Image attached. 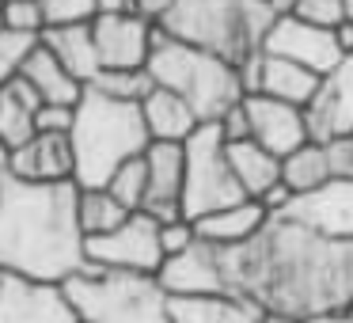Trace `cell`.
Masks as SVG:
<instances>
[{
    "mask_svg": "<svg viewBox=\"0 0 353 323\" xmlns=\"http://www.w3.org/2000/svg\"><path fill=\"white\" fill-rule=\"evenodd\" d=\"M228 293L254 300L262 312L296 320L353 304V239L315 236L304 224L270 217L254 239L221 247Z\"/></svg>",
    "mask_w": 353,
    "mask_h": 323,
    "instance_id": "6da1fadb",
    "label": "cell"
},
{
    "mask_svg": "<svg viewBox=\"0 0 353 323\" xmlns=\"http://www.w3.org/2000/svg\"><path fill=\"white\" fill-rule=\"evenodd\" d=\"M77 183H27L0 171V270L65 285L88 266Z\"/></svg>",
    "mask_w": 353,
    "mask_h": 323,
    "instance_id": "7a4b0ae2",
    "label": "cell"
},
{
    "mask_svg": "<svg viewBox=\"0 0 353 323\" xmlns=\"http://www.w3.org/2000/svg\"><path fill=\"white\" fill-rule=\"evenodd\" d=\"M72 153H77V186H107L110 175L133 156H145L152 145L141 103H122L88 88L77 103L72 122Z\"/></svg>",
    "mask_w": 353,
    "mask_h": 323,
    "instance_id": "3957f363",
    "label": "cell"
},
{
    "mask_svg": "<svg viewBox=\"0 0 353 323\" xmlns=\"http://www.w3.org/2000/svg\"><path fill=\"white\" fill-rule=\"evenodd\" d=\"M277 12L270 0H175L160 23L163 35L243 65L262 54Z\"/></svg>",
    "mask_w": 353,
    "mask_h": 323,
    "instance_id": "277c9868",
    "label": "cell"
},
{
    "mask_svg": "<svg viewBox=\"0 0 353 323\" xmlns=\"http://www.w3.org/2000/svg\"><path fill=\"white\" fill-rule=\"evenodd\" d=\"M148 72H152L156 88L179 92L201 122H221L236 103H243V80H239V65L224 61L216 54H205L198 46L171 39V35L156 31L152 54H148Z\"/></svg>",
    "mask_w": 353,
    "mask_h": 323,
    "instance_id": "5b68a950",
    "label": "cell"
},
{
    "mask_svg": "<svg viewBox=\"0 0 353 323\" xmlns=\"http://www.w3.org/2000/svg\"><path fill=\"white\" fill-rule=\"evenodd\" d=\"M80 323H168V289L156 274L84 266L61 285Z\"/></svg>",
    "mask_w": 353,
    "mask_h": 323,
    "instance_id": "8992f818",
    "label": "cell"
},
{
    "mask_svg": "<svg viewBox=\"0 0 353 323\" xmlns=\"http://www.w3.org/2000/svg\"><path fill=\"white\" fill-rule=\"evenodd\" d=\"M236 171L228 160V141H224L216 122H201L194 137L186 141V186H183V213L190 221L205 213H216L224 206L243 202Z\"/></svg>",
    "mask_w": 353,
    "mask_h": 323,
    "instance_id": "52a82bcc",
    "label": "cell"
},
{
    "mask_svg": "<svg viewBox=\"0 0 353 323\" xmlns=\"http://www.w3.org/2000/svg\"><path fill=\"white\" fill-rule=\"evenodd\" d=\"M88 266L99 270H133V274H160L163 266V244H160V221L148 213H130V221L118 224L107 236L84 239Z\"/></svg>",
    "mask_w": 353,
    "mask_h": 323,
    "instance_id": "ba28073f",
    "label": "cell"
},
{
    "mask_svg": "<svg viewBox=\"0 0 353 323\" xmlns=\"http://www.w3.org/2000/svg\"><path fill=\"white\" fill-rule=\"evenodd\" d=\"M0 323H80L61 285L0 270Z\"/></svg>",
    "mask_w": 353,
    "mask_h": 323,
    "instance_id": "9c48e42d",
    "label": "cell"
},
{
    "mask_svg": "<svg viewBox=\"0 0 353 323\" xmlns=\"http://www.w3.org/2000/svg\"><path fill=\"white\" fill-rule=\"evenodd\" d=\"M266 54H277V57H289V61L312 69L315 77H327L338 61H342V50H338V35L327 31V27H315L307 19L292 16V12H281L274 19L266 35Z\"/></svg>",
    "mask_w": 353,
    "mask_h": 323,
    "instance_id": "30bf717a",
    "label": "cell"
},
{
    "mask_svg": "<svg viewBox=\"0 0 353 323\" xmlns=\"http://www.w3.org/2000/svg\"><path fill=\"white\" fill-rule=\"evenodd\" d=\"M281 217L292 224L312 228L315 236L353 239V179L334 175L330 183L315 186V190L296 194Z\"/></svg>",
    "mask_w": 353,
    "mask_h": 323,
    "instance_id": "8fae6325",
    "label": "cell"
},
{
    "mask_svg": "<svg viewBox=\"0 0 353 323\" xmlns=\"http://www.w3.org/2000/svg\"><path fill=\"white\" fill-rule=\"evenodd\" d=\"M160 27L137 12H107L92 19L95 50L103 69H145Z\"/></svg>",
    "mask_w": 353,
    "mask_h": 323,
    "instance_id": "7c38bea8",
    "label": "cell"
},
{
    "mask_svg": "<svg viewBox=\"0 0 353 323\" xmlns=\"http://www.w3.org/2000/svg\"><path fill=\"white\" fill-rule=\"evenodd\" d=\"M148 164V202L141 213L156 217L160 224L183 221V186H186V145L175 141H152L145 148ZM190 221V217H186Z\"/></svg>",
    "mask_w": 353,
    "mask_h": 323,
    "instance_id": "4fadbf2b",
    "label": "cell"
},
{
    "mask_svg": "<svg viewBox=\"0 0 353 323\" xmlns=\"http://www.w3.org/2000/svg\"><path fill=\"white\" fill-rule=\"evenodd\" d=\"M307 130H312V141H323V145L353 137V54L342 57L319 80V92L307 107Z\"/></svg>",
    "mask_w": 353,
    "mask_h": 323,
    "instance_id": "5bb4252c",
    "label": "cell"
},
{
    "mask_svg": "<svg viewBox=\"0 0 353 323\" xmlns=\"http://www.w3.org/2000/svg\"><path fill=\"white\" fill-rule=\"evenodd\" d=\"M243 107H247V118H251V141H259L262 148H270L281 160L312 141L304 107L270 99V95H247Z\"/></svg>",
    "mask_w": 353,
    "mask_h": 323,
    "instance_id": "9a60e30c",
    "label": "cell"
},
{
    "mask_svg": "<svg viewBox=\"0 0 353 323\" xmlns=\"http://www.w3.org/2000/svg\"><path fill=\"white\" fill-rule=\"evenodd\" d=\"M8 171L27 183H77V153L69 133H34L8 153Z\"/></svg>",
    "mask_w": 353,
    "mask_h": 323,
    "instance_id": "2e32d148",
    "label": "cell"
},
{
    "mask_svg": "<svg viewBox=\"0 0 353 323\" xmlns=\"http://www.w3.org/2000/svg\"><path fill=\"white\" fill-rule=\"evenodd\" d=\"M160 285L168 289V297H201V293H228V282H224L221 270V247L198 244L183 255H171L160 266Z\"/></svg>",
    "mask_w": 353,
    "mask_h": 323,
    "instance_id": "e0dca14e",
    "label": "cell"
},
{
    "mask_svg": "<svg viewBox=\"0 0 353 323\" xmlns=\"http://www.w3.org/2000/svg\"><path fill=\"white\" fill-rule=\"evenodd\" d=\"M262 308L239 293H201V297H171L168 323H262Z\"/></svg>",
    "mask_w": 353,
    "mask_h": 323,
    "instance_id": "ac0fdd59",
    "label": "cell"
},
{
    "mask_svg": "<svg viewBox=\"0 0 353 323\" xmlns=\"http://www.w3.org/2000/svg\"><path fill=\"white\" fill-rule=\"evenodd\" d=\"M266 224H270L266 206L254 202V198H243V202H236V206H224V209H216V213L198 217L194 228H198V239H205V244H213V247H239V244L259 236Z\"/></svg>",
    "mask_w": 353,
    "mask_h": 323,
    "instance_id": "d6986e66",
    "label": "cell"
},
{
    "mask_svg": "<svg viewBox=\"0 0 353 323\" xmlns=\"http://www.w3.org/2000/svg\"><path fill=\"white\" fill-rule=\"evenodd\" d=\"M19 77L39 92L42 107H46V103H50V107H77V103L84 99V92H88V84H80V80L72 77V72L65 69V65L57 61L42 42H34V46H31V54H27Z\"/></svg>",
    "mask_w": 353,
    "mask_h": 323,
    "instance_id": "ffe728a7",
    "label": "cell"
},
{
    "mask_svg": "<svg viewBox=\"0 0 353 323\" xmlns=\"http://www.w3.org/2000/svg\"><path fill=\"white\" fill-rule=\"evenodd\" d=\"M319 80L312 69L289 61V57H277V54H259V92L254 95H270V99H281L292 103V107H312L315 92H319Z\"/></svg>",
    "mask_w": 353,
    "mask_h": 323,
    "instance_id": "44dd1931",
    "label": "cell"
},
{
    "mask_svg": "<svg viewBox=\"0 0 353 323\" xmlns=\"http://www.w3.org/2000/svg\"><path fill=\"white\" fill-rule=\"evenodd\" d=\"M145 110V126L152 141H175V145H186L194 137V130L201 126L198 110L183 99L179 92H168V88H152L148 99L141 103Z\"/></svg>",
    "mask_w": 353,
    "mask_h": 323,
    "instance_id": "7402d4cb",
    "label": "cell"
},
{
    "mask_svg": "<svg viewBox=\"0 0 353 323\" xmlns=\"http://www.w3.org/2000/svg\"><path fill=\"white\" fill-rule=\"evenodd\" d=\"M42 46L80 80V84H92L103 72L99 65V50H95V35L92 23H72V27H46L42 31Z\"/></svg>",
    "mask_w": 353,
    "mask_h": 323,
    "instance_id": "603a6c76",
    "label": "cell"
},
{
    "mask_svg": "<svg viewBox=\"0 0 353 323\" xmlns=\"http://www.w3.org/2000/svg\"><path fill=\"white\" fill-rule=\"evenodd\" d=\"M39 110H42V99L23 77L0 88V141H4L8 153L27 145L39 133Z\"/></svg>",
    "mask_w": 353,
    "mask_h": 323,
    "instance_id": "cb8c5ba5",
    "label": "cell"
},
{
    "mask_svg": "<svg viewBox=\"0 0 353 323\" xmlns=\"http://www.w3.org/2000/svg\"><path fill=\"white\" fill-rule=\"evenodd\" d=\"M228 160H232V171H236L243 194L254 202L266 198L270 186L281 183V156L262 148L259 141H236V145H228Z\"/></svg>",
    "mask_w": 353,
    "mask_h": 323,
    "instance_id": "d4e9b609",
    "label": "cell"
},
{
    "mask_svg": "<svg viewBox=\"0 0 353 323\" xmlns=\"http://www.w3.org/2000/svg\"><path fill=\"white\" fill-rule=\"evenodd\" d=\"M330 179H334V164H330V145L323 141H307L281 160V183L292 194H307Z\"/></svg>",
    "mask_w": 353,
    "mask_h": 323,
    "instance_id": "484cf974",
    "label": "cell"
},
{
    "mask_svg": "<svg viewBox=\"0 0 353 323\" xmlns=\"http://www.w3.org/2000/svg\"><path fill=\"white\" fill-rule=\"evenodd\" d=\"M77 217H80L84 239H92V236H107V232L118 228V224H125L130 221V209H125L107 186H80Z\"/></svg>",
    "mask_w": 353,
    "mask_h": 323,
    "instance_id": "4316f807",
    "label": "cell"
},
{
    "mask_svg": "<svg viewBox=\"0 0 353 323\" xmlns=\"http://www.w3.org/2000/svg\"><path fill=\"white\" fill-rule=\"evenodd\" d=\"M88 88L110 95V99H122V103H145L148 92L156 88V80L148 72V65L145 69H103Z\"/></svg>",
    "mask_w": 353,
    "mask_h": 323,
    "instance_id": "83f0119b",
    "label": "cell"
},
{
    "mask_svg": "<svg viewBox=\"0 0 353 323\" xmlns=\"http://www.w3.org/2000/svg\"><path fill=\"white\" fill-rule=\"evenodd\" d=\"M107 190L114 194V198L122 202L130 213H141V209H145V202H148V164H145V156L125 160L122 168L110 175Z\"/></svg>",
    "mask_w": 353,
    "mask_h": 323,
    "instance_id": "f1b7e54d",
    "label": "cell"
},
{
    "mask_svg": "<svg viewBox=\"0 0 353 323\" xmlns=\"http://www.w3.org/2000/svg\"><path fill=\"white\" fill-rule=\"evenodd\" d=\"M4 31L27 35V39H42L46 31V12L39 0H4Z\"/></svg>",
    "mask_w": 353,
    "mask_h": 323,
    "instance_id": "f546056e",
    "label": "cell"
},
{
    "mask_svg": "<svg viewBox=\"0 0 353 323\" xmlns=\"http://www.w3.org/2000/svg\"><path fill=\"white\" fill-rule=\"evenodd\" d=\"M46 12V27H72L92 23L99 16V0H39Z\"/></svg>",
    "mask_w": 353,
    "mask_h": 323,
    "instance_id": "4dcf8cb0",
    "label": "cell"
},
{
    "mask_svg": "<svg viewBox=\"0 0 353 323\" xmlns=\"http://www.w3.org/2000/svg\"><path fill=\"white\" fill-rule=\"evenodd\" d=\"M34 42L39 39H27V35H16V31H0V88L19 77V69H23Z\"/></svg>",
    "mask_w": 353,
    "mask_h": 323,
    "instance_id": "1f68e13d",
    "label": "cell"
},
{
    "mask_svg": "<svg viewBox=\"0 0 353 323\" xmlns=\"http://www.w3.org/2000/svg\"><path fill=\"white\" fill-rule=\"evenodd\" d=\"M292 16L307 19L315 27H327V31H338L345 19V0H300L292 8Z\"/></svg>",
    "mask_w": 353,
    "mask_h": 323,
    "instance_id": "d6a6232c",
    "label": "cell"
},
{
    "mask_svg": "<svg viewBox=\"0 0 353 323\" xmlns=\"http://www.w3.org/2000/svg\"><path fill=\"white\" fill-rule=\"evenodd\" d=\"M160 244H163V255H183L190 251L194 244H198V228H194V221H171V224H160Z\"/></svg>",
    "mask_w": 353,
    "mask_h": 323,
    "instance_id": "836d02e7",
    "label": "cell"
},
{
    "mask_svg": "<svg viewBox=\"0 0 353 323\" xmlns=\"http://www.w3.org/2000/svg\"><path fill=\"white\" fill-rule=\"evenodd\" d=\"M221 133L228 145H236V141H251V118H247V107L243 103H236V107L228 110V115H221Z\"/></svg>",
    "mask_w": 353,
    "mask_h": 323,
    "instance_id": "e575fe53",
    "label": "cell"
},
{
    "mask_svg": "<svg viewBox=\"0 0 353 323\" xmlns=\"http://www.w3.org/2000/svg\"><path fill=\"white\" fill-rule=\"evenodd\" d=\"M77 122V107H42L39 110V133H72Z\"/></svg>",
    "mask_w": 353,
    "mask_h": 323,
    "instance_id": "d590c367",
    "label": "cell"
},
{
    "mask_svg": "<svg viewBox=\"0 0 353 323\" xmlns=\"http://www.w3.org/2000/svg\"><path fill=\"white\" fill-rule=\"evenodd\" d=\"M330 164H334V175L353 179V137L330 141Z\"/></svg>",
    "mask_w": 353,
    "mask_h": 323,
    "instance_id": "8d00e7d4",
    "label": "cell"
},
{
    "mask_svg": "<svg viewBox=\"0 0 353 323\" xmlns=\"http://www.w3.org/2000/svg\"><path fill=\"white\" fill-rule=\"evenodd\" d=\"M171 8H175V0H133V12H137V16H145L148 23H156V27L168 19Z\"/></svg>",
    "mask_w": 353,
    "mask_h": 323,
    "instance_id": "74e56055",
    "label": "cell"
},
{
    "mask_svg": "<svg viewBox=\"0 0 353 323\" xmlns=\"http://www.w3.org/2000/svg\"><path fill=\"white\" fill-rule=\"evenodd\" d=\"M338 50H342V57L353 54V19H342V27H338Z\"/></svg>",
    "mask_w": 353,
    "mask_h": 323,
    "instance_id": "f35d334b",
    "label": "cell"
},
{
    "mask_svg": "<svg viewBox=\"0 0 353 323\" xmlns=\"http://www.w3.org/2000/svg\"><path fill=\"white\" fill-rule=\"evenodd\" d=\"M304 323H353L350 308H338V312H319V315H307Z\"/></svg>",
    "mask_w": 353,
    "mask_h": 323,
    "instance_id": "ab89813d",
    "label": "cell"
},
{
    "mask_svg": "<svg viewBox=\"0 0 353 323\" xmlns=\"http://www.w3.org/2000/svg\"><path fill=\"white\" fill-rule=\"evenodd\" d=\"M107 12H133V0H99V16Z\"/></svg>",
    "mask_w": 353,
    "mask_h": 323,
    "instance_id": "60d3db41",
    "label": "cell"
},
{
    "mask_svg": "<svg viewBox=\"0 0 353 323\" xmlns=\"http://www.w3.org/2000/svg\"><path fill=\"white\" fill-rule=\"evenodd\" d=\"M262 323H304V320H296V315H289V312H266Z\"/></svg>",
    "mask_w": 353,
    "mask_h": 323,
    "instance_id": "b9f144b4",
    "label": "cell"
},
{
    "mask_svg": "<svg viewBox=\"0 0 353 323\" xmlns=\"http://www.w3.org/2000/svg\"><path fill=\"white\" fill-rule=\"evenodd\" d=\"M270 4H274V12L281 16V12H292V8H296L300 0H270Z\"/></svg>",
    "mask_w": 353,
    "mask_h": 323,
    "instance_id": "7bdbcfd3",
    "label": "cell"
},
{
    "mask_svg": "<svg viewBox=\"0 0 353 323\" xmlns=\"http://www.w3.org/2000/svg\"><path fill=\"white\" fill-rule=\"evenodd\" d=\"M8 168V148H4V141H0V171Z\"/></svg>",
    "mask_w": 353,
    "mask_h": 323,
    "instance_id": "ee69618b",
    "label": "cell"
},
{
    "mask_svg": "<svg viewBox=\"0 0 353 323\" xmlns=\"http://www.w3.org/2000/svg\"><path fill=\"white\" fill-rule=\"evenodd\" d=\"M345 19H353V0H345Z\"/></svg>",
    "mask_w": 353,
    "mask_h": 323,
    "instance_id": "f6af8a7d",
    "label": "cell"
},
{
    "mask_svg": "<svg viewBox=\"0 0 353 323\" xmlns=\"http://www.w3.org/2000/svg\"><path fill=\"white\" fill-rule=\"evenodd\" d=\"M0 31H4V0H0Z\"/></svg>",
    "mask_w": 353,
    "mask_h": 323,
    "instance_id": "bcb514c9",
    "label": "cell"
},
{
    "mask_svg": "<svg viewBox=\"0 0 353 323\" xmlns=\"http://www.w3.org/2000/svg\"><path fill=\"white\" fill-rule=\"evenodd\" d=\"M350 315H353V304H350Z\"/></svg>",
    "mask_w": 353,
    "mask_h": 323,
    "instance_id": "7dc6e473",
    "label": "cell"
}]
</instances>
